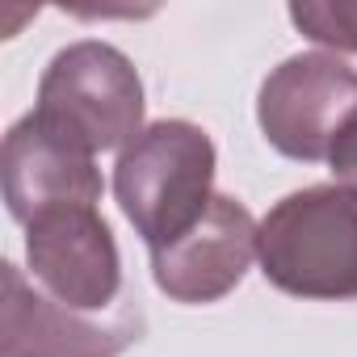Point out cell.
<instances>
[{
	"instance_id": "9",
	"label": "cell",
	"mask_w": 357,
	"mask_h": 357,
	"mask_svg": "<svg viewBox=\"0 0 357 357\" xmlns=\"http://www.w3.org/2000/svg\"><path fill=\"white\" fill-rule=\"evenodd\" d=\"M290 22L319 47L357 51V5H290Z\"/></svg>"
},
{
	"instance_id": "1",
	"label": "cell",
	"mask_w": 357,
	"mask_h": 357,
	"mask_svg": "<svg viewBox=\"0 0 357 357\" xmlns=\"http://www.w3.org/2000/svg\"><path fill=\"white\" fill-rule=\"evenodd\" d=\"M114 198L151 252L181 240L215 198L211 135L181 118L143 126L118 151Z\"/></svg>"
},
{
	"instance_id": "8",
	"label": "cell",
	"mask_w": 357,
	"mask_h": 357,
	"mask_svg": "<svg viewBox=\"0 0 357 357\" xmlns=\"http://www.w3.org/2000/svg\"><path fill=\"white\" fill-rule=\"evenodd\" d=\"M0 357H118L139 340V319L93 324L51 294L34 290L13 261L0 269Z\"/></svg>"
},
{
	"instance_id": "6",
	"label": "cell",
	"mask_w": 357,
	"mask_h": 357,
	"mask_svg": "<svg viewBox=\"0 0 357 357\" xmlns=\"http://www.w3.org/2000/svg\"><path fill=\"white\" fill-rule=\"evenodd\" d=\"M257 219L248 215L244 202L215 194L206 215L164 248L151 252V278L172 303H219L231 294L248 265L257 261Z\"/></svg>"
},
{
	"instance_id": "10",
	"label": "cell",
	"mask_w": 357,
	"mask_h": 357,
	"mask_svg": "<svg viewBox=\"0 0 357 357\" xmlns=\"http://www.w3.org/2000/svg\"><path fill=\"white\" fill-rule=\"evenodd\" d=\"M328 168L336 176V185L344 190H357V114L344 122V130L336 135L332 151H328Z\"/></svg>"
},
{
	"instance_id": "7",
	"label": "cell",
	"mask_w": 357,
	"mask_h": 357,
	"mask_svg": "<svg viewBox=\"0 0 357 357\" xmlns=\"http://www.w3.org/2000/svg\"><path fill=\"white\" fill-rule=\"evenodd\" d=\"M0 181L9 215L22 227L51 206H97L105 190L93 151L51 130L38 114H26L9 126L0 151Z\"/></svg>"
},
{
	"instance_id": "4",
	"label": "cell",
	"mask_w": 357,
	"mask_h": 357,
	"mask_svg": "<svg viewBox=\"0 0 357 357\" xmlns=\"http://www.w3.org/2000/svg\"><path fill=\"white\" fill-rule=\"evenodd\" d=\"M357 114V72L336 55L307 51L273 68L257 97V122L286 160H328L336 135Z\"/></svg>"
},
{
	"instance_id": "2",
	"label": "cell",
	"mask_w": 357,
	"mask_h": 357,
	"mask_svg": "<svg viewBox=\"0 0 357 357\" xmlns=\"http://www.w3.org/2000/svg\"><path fill=\"white\" fill-rule=\"evenodd\" d=\"M269 286L294 298H357V190L311 185L286 194L257 227Z\"/></svg>"
},
{
	"instance_id": "5",
	"label": "cell",
	"mask_w": 357,
	"mask_h": 357,
	"mask_svg": "<svg viewBox=\"0 0 357 357\" xmlns=\"http://www.w3.org/2000/svg\"><path fill=\"white\" fill-rule=\"evenodd\" d=\"M26 261L68 311H105L122 290V257L97 206H51L26 223Z\"/></svg>"
},
{
	"instance_id": "3",
	"label": "cell",
	"mask_w": 357,
	"mask_h": 357,
	"mask_svg": "<svg viewBox=\"0 0 357 357\" xmlns=\"http://www.w3.org/2000/svg\"><path fill=\"white\" fill-rule=\"evenodd\" d=\"M34 114L93 155L114 151L143 130V80L118 47L84 38L51 59Z\"/></svg>"
}]
</instances>
